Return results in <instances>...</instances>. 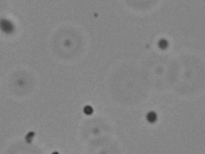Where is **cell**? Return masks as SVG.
Instances as JSON below:
<instances>
[{"instance_id":"obj_1","label":"cell","mask_w":205,"mask_h":154,"mask_svg":"<svg viewBox=\"0 0 205 154\" xmlns=\"http://www.w3.org/2000/svg\"><path fill=\"white\" fill-rule=\"evenodd\" d=\"M0 29L5 34H12L14 30V26L11 21L4 18L0 20Z\"/></svg>"},{"instance_id":"obj_2","label":"cell","mask_w":205,"mask_h":154,"mask_svg":"<svg viewBox=\"0 0 205 154\" xmlns=\"http://www.w3.org/2000/svg\"><path fill=\"white\" fill-rule=\"evenodd\" d=\"M158 46L162 50H164V49H166L168 47V42L166 41L165 39H161L158 43Z\"/></svg>"},{"instance_id":"obj_3","label":"cell","mask_w":205,"mask_h":154,"mask_svg":"<svg viewBox=\"0 0 205 154\" xmlns=\"http://www.w3.org/2000/svg\"><path fill=\"white\" fill-rule=\"evenodd\" d=\"M147 117H148V120H149V121H154V120L155 119V114L153 113H151L148 114Z\"/></svg>"},{"instance_id":"obj_4","label":"cell","mask_w":205,"mask_h":154,"mask_svg":"<svg viewBox=\"0 0 205 154\" xmlns=\"http://www.w3.org/2000/svg\"><path fill=\"white\" fill-rule=\"evenodd\" d=\"M85 113H92V109L90 108L89 106L86 107V108H85Z\"/></svg>"}]
</instances>
